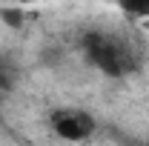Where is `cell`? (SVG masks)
<instances>
[{
  "label": "cell",
  "instance_id": "6da1fadb",
  "mask_svg": "<svg viewBox=\"0 0 149 146\" xmlns=\"http://www.w3.org/2000/svg\"><path fill=\"white\" fill-rule=\"evenodd\" d=\"M83 49H86V57L109 77H120L138 66L129 43H123L120 37L103 35V32H89L83 37Z\"/></svg>",
  "mask_w": 149,
  "mask_h": 146
},
{
  "label": "cell",
  "instance_id": "7a4b0ae2",
  "mask_svg": "<svg viewBox=\"0 0 149 146\" xmlns=\"http://www.w3.org/2000/svg\"><path fill=\"white\" fill-rule=\"evenodd\" d=\"M52 129L60 140L77 143V140H86L95 132V120L86 112H57L52 117Z\"/></svg>",
  "mask_w": 149,
  "mask_h": 146
},
{
  "label": "cell",
  "instance_id": "3957f363",
  "mask_svg": "<svg viewBox=\"0 0 149 146\" xmlns=\"http://www.w3.org/2000/svg\"><path fill=\"white\" fill-rule=\"evenodd\" d=\"M118 6H120L126 15H135V17H149V0H118Z\"/></svg>",
  "mask_w": 149,
  "mask_h": 146
},
{
  "label": "cell",
  "instance_id": "277c9868",
  "mask_svg": "<svg viewBox=\"0 0 149 146\" xmlns=\"http://www.w3.org/2000/svg\"><path fill=\"white\" fill-rule=\"evenodd\" d=\"M0 17L6 26H12V29H20L23 26V15H20L17 9H0Z\"/></svg>",
  "mask_w": 149,
  "mask_h": 146
},
{
  "label": "cell",
  "instance_id": "5b68a950",
  "mask_svg": "<svg viewBox=\"0 0 149 146\" xmlns=\"http://www.w3.org/2000/svg\"><path fill=\"white\" fill-rule=\"evenodd\" d=\"M12 83H15V74L6 69V63H0V89H12Z\"/></svg>",
  "mask_w": 149,
  "mask_h": 146
},
{
  "label": "cell",
  "instance_id": "8992f818",
  "mask_svg": "<svg viewBox=\"0 0 149 146\" xmlns=\"http://www.w3.org/2000/svg\"><path fill=\"white\" fill-rule=\"evenodd\" d=\"M20 3H35V0H20Z\"/></svg>",
  "mask_w": 149,
  "mask_h": 146
}]
</instances>
